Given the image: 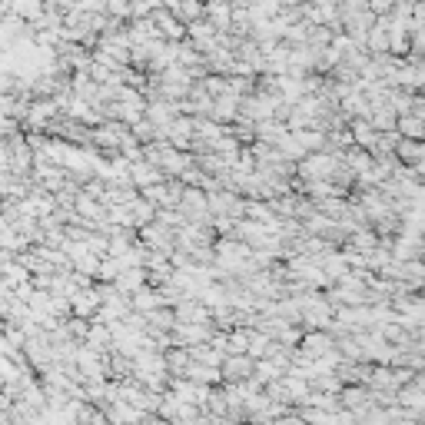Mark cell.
Listing matches in <instances>:
<instances>
[{"instance_id":"6da1fadb","label":"cell","mask_w":425,"mask_h":425,"mask_svg":"<svg viewBox=\"0 0 425 425\" xmlns=\"http://www.w3.org/2000/svg\"><path fill=\"white\" fill-rule=\"evenodd\" d=\"M399 130H402L405 136H425V120L422 117H405V120L399 123Z\"/></svg>"}]
</instances>
